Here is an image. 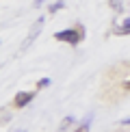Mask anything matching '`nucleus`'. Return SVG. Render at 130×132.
Masks as SVG:
<instances>
[{
	"instance_id": "1",
	"label": "nucleus",
	"mask_w": 130,
	"mask_h": 132,
	"mask_svg": "<svg viewBox=\"0 0 130 132\" xmlns=\"http://www.w3.org/2000/svg\"><path fill=\"white\" fill-rule=\"evenodd\" d=\"M56 41H63V43H69V46H78L80 41L85 39V28L83 24H78L76 28H65V30H59L54 35Z\"/></svg>"
},
{
	"instance_id": "7",
	"label": "nucleus",
	"mask_w": 130,
	"mask_h": 132,
	"mask_svg": "<svg viewBox=\"0 0 130 132\" xmlns=\"http://www.w3.org/2000/svg\"><path fill=\"white\" fill-rule=\"evenodd\" d=\"M63 7H65V2H63V0H59V2H54V4H50V7H48V13H50V15H54L56 11H61Z\"/></svg>"
},
{
	"instance_id": "11",
	"label": "nucleus",
	"mask_w": 130,
	"mask_h": 132,
	"mask_svg": "<svg viewBox=\"0 0 130 132\" xmlns=\"http://www.w3.org/2000/svg\"><path fill=\"white\" fill-rule=\"evenodd\" d=\"M124 87H126V89H130V80H128V82H124Z\"/></svg>"
},
{
	"instance_id": "4",
	"label": "nucleus",
	"mask_w": 130,
	"mask_h": 132,
	"mask_svg": "<svg viewBox=\"0 0 130 132\" xmlns=\"http://www.w3.org/2000/svg\"><path fill=\"white\" fill-rule=\"evenodd\" d=\"M74 123H76V119L74 117H65L61 123H59V132H67V130H72L74 128Z\"/></svg>"
},
{
	"instance_id": "6",
	"label": "nucleus",
	"mask_w": 130,
	"mask_h": 132,
	"mask_svg": "<svg viewBox=\"0 0 130 132\" xmlns=\"http://www.w3.org/2000/svg\"><path fill=\"white\" fill-rule=\"evenodd\" d=\"M108 4H111V9L115 11V13H121L124 11V2L121 0H108Z\"/></svg>"
},
{
	"instance_id": "3",
	"label": "nucleus",
	"mask_w": 130,
	"mask_h": 132,
	"mask_svg": "<svg viewBox=\"0 0 130 132\" xmlns=\"http://www.w3.org/2000/svg\"><path fill=\"white\" fill-rule=\"evenodd\" d=\"M41 28H43V18H39V20H37V24L30 28V32H28V39L24 41V48H28V43H30L32 39H35L37 35H39V30H41Z\"/></svg>"
},
{
	"instance_id": "8",
	"label": "nucleus",
	"mask_w": 130,
	"mask_h": 132,
	"mask_svg": "<svg viewBox=\"0 0 130 132\" xmlns=\"http://www.w3.org/2000/svg\"><path fill=\"white\" fill-rule=\"evenodd\" d=\"M74 132H89V121H87V119H85V121L80 123V126H78V128H76Z\"/></svg>"
},
{
	"instance_id": "9",
	"label": "nucleus",
	"mask_w": 130,
	"mask_h": 132,
	"mask_svg": "<svg viewBox=\"0 0 130 132\" xmlns=\"http://www.w3.org/2000/svg\"><path fill=\"white\" fill-rule=\"evenodd\" d=\"M48 85H50V78H41L37 82V89H43V87H48Z\"/></svg>"
},
{
	"instance_id": "10",
	"label": "nucleus",
	"mask_w": 130,
	"mask_h": 132,
	"mask_svg": "<svg viewBox=\"0 0 130 132\" xmlns=\"http://www.w3.org/2000/svg\"><path fill=\"white\" fill-rule=\"evenodd\" d=\"M43 2V0H35V7H39V4Z\"/></svg>"
},
{
	"instance_id": "2",
	"label": "nucleus",
	"mask_w": 130,
	"mask_h": 132,
	"mask_svg": "<svg viewBox=\"0 0 130 132\" xmlns=\"http://www.w3.org/2000/svg\"><path fill=\"white\" fill-rule=\"evenodd\" d=\"M35 93H37V91H26V93H18V95L13 97V106H15V108H24L26 104H30L32 100H35Z\"/></svg>"
},
{
	"instance_id": "5",
	"label": "nucleus",
	"mask_w": 130,
	"mask_h": 132,
	"mask_svg": "<svg viewBox=\"0 0 130 132\" xmlns=\"http://www.w3.org/2000/svg\"><path fill=\"white\" fill-rule=\"evenodd\" d=\"M115 32H117V35H130V18H128L126 22H124V24L119 26V28H117Z\"/></svg>"
},
{
	"instance_id": "12",
	"label": "nucleus",
	"mask_w": 130,
	"mask_h": 132,
	"mask_svg": "<svg viewBox=\"0 0 130 132\" xmlns=\"http://www.w3.org/2000/svg\"><path fill=\"white\" fill-rule=\"evenodd\" d=\"M121 123H130V119H121Z\"/></svg>"
}]
</instances>
